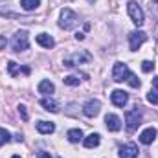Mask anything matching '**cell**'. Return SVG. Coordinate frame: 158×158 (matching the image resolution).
I'll list each match as a JSON object with an SVG mask.
<instances>
[{
  "instance_id": "4dcf8cb0",
  "label": "cell",
  "mask_w": 158,
  "mask_h": 158,
  "mask_svg": "<svg viewBox=\"0 0 158 158\" xmlns=\"http://www.w3.org/2000/svg\"><path fill=\"white\" fill-rule=\"evenodd\" d=\"M153 85H155V88H158V76L153 79Z\"/></svg>"
},
{
  "instance_id": "484cf974",
  "label": "cell",
  "mask_w": 158,
  "mask_h": 158,
  "mask_svg": "<svg viewBox=\"0 0 158 158\" xmlns=\"http://www.w3.org/2000/svg\"><path fill=\"white\" fill-rule=\"evenodd\" d=\"M149 11H151V15L158 19V0H151V6H149Z\"/></svg>"
},
{
  "instance_id": "ffe728a7",
  "label": "cell",
  "mask_w": 158,
  "mask_h": 158,
  "mask_svg": "<svg viewBox=\"0 0 158 158\" xmlns=\"http://www.w3.org/2000/svg\"><path fill=\"white\" fill-rule=\"evenodd\" d=\"M40 6V0H20V7L24 11H35Z\"/></svg>"
},
{
  "instance_id": "44dd1931",
  "label": "cell",
  "mask_w": 158,
  "mask_h": 158,
  "mask_svg": "<svg viewBox=\"0 0 158 158\" xmlns=\"http://www.w3.org/2000/svg\"><path fill=\"white\" fill-rule=\"evenodd\" d=\"M147 101L153 105H158V88H151L147 92Z\"/></svg>"
},
{
  "instance_id": "ac0fdd59",
  "label": "cell",
  "mask_w": 158,
  "mask_h": 158,
  "mask_svg": "<svg viewBox=\"0 0 158 158\" xmlns=\"http://www.w3.org/2000/svg\"><path fill=\"white\" fill-rule=\"evenodd\" d=\"M37 131L40 134H52L55 131V123H52V121H39L37 123Z\"/></svg>"
},
{
  "instance_id": "1f68e13d",
  "label": "cell",
  "mask_w": 158,
  "mask_h": 158,
  "mask_svg": "<svg viewBox=\"0 0 158 158\" xmlns=\"http://www.w3.org/2000/svg\"><path fill=\"white\" fill-rule=\"evenodd\" d=\"M11 158H20V156H19V155H13V156H11Z\"/></svg>"
},
{
  "instance_id": "d4e9b609",
  "label": "cell",
  "mask_w": 158,
  "mask_h": 158,
  "mask_svg": "<svg viewBox=\"0 0 158 158\" xmlns=\"http://www.w3.org/2000/svg\"><path fill=\"white\" fill-rule=\"evenodd\" d=\"M142 70H143L145 74L153 72V70H155V63H153V61H143V63H142Z\"/></svg>"
},
{
  "instance_id": "ba28073f",
  "label": "cell",
  "mask_w": 158,
  "mask_h": 158,
  "mask_svg": "<svg viewBox=\"0 0 158 158\" xmlns=\"http://www.w3.org/2000/svg\"><path fill=\"white\" fill-rule=\"evenodd\" d=\"M99 110H101L99 99H88V101L85 103V107H83V112H85V116H88V118H96V116L99 114Z\"/></svg>"
},
{
  "instance_id": "d6986e66",
  "label": "cell",
  "mask_w": 158,
  "mask_h": 158,
  "mask_svg": "<svg viewBox=\"0 0 158 158\" xmlns=\"http://www.w3.org/2000/svg\"><path fill=\"white\" fill-rule=\"evenodd\" d=\"M66 138H68V142L77 143V142L83 140V131H81V129H70L68 134H66Z\"/></svg>"
},
{
  "instance_id": "7c38bea8",
  "label": "cell",
  "mask_w": 158,
  "mask_h": 158,
  "mask_svg": "<svg viewBox=\"0 0 158 158\" xmlns=\"http://www.w3.org/2000/svg\"><path fill=\"white\" fill-rule=\"evenodd\" d=\"M7 72H9V76H11V77H17L19 74H24V76H28L31 70H30L28 66H19L15 61H9V63H7Z\"/></svg>"
},
{
  "instance_id": "3957f363",
  "label": "cell",
  "mask_w": 158,
  "mask_h": 158,
  "mask_svg": "<svg viewBox=\"0 0 158 158\" xmlns=\"http://www.w3.org/2000/svg\"><path fill=\"white\" fill-rule=\"evenodd\" d=\"M142 116H143V112H142V107H134V109H131V110H127L125 112V123H127V129L129 131H136L138 129V125L142 123Z\"/></svg>"
},
{
  "instance_id": "d6a6232c",
  "label": "cell",
  "mask_w": 158,
  "mask_h": 158,
  "mask_svg": "<svg viewBox=\"0 0 158 158\" xmlns=\"http://www.w3.org/2000/svg\"><path fill=\"white\" fill-rule=\"evenodd\" d=\"M156 37H158V24H156Z\"/></svg>"
},
{
  "instance_id": "30bf717a",
  "label": "cell",
  "mask_w": 158,
  "mask_h": 158,
  "mask_svg": "<svg viewBox=\"0 0 158 158\" xmlns=\"http://www.w3.org/2000/svg\"><path fill=\"white\" fill-rule=\"evenodd\" d=\"M110 99H112V103H114L116 107H125L127 101H129V94H127L125 90H114V92L110 94Z\"/></svg>"
},
{
  "instance_id": "5b68a950",
  "label": "cell",
  "mask_w": 158,
  "mask_h": 158,
  "mask_svg": "<svg viewBox=\"0 0 158 158\" xmlns=\"http://www.w3.org/2000/svg\"><path fill=\"white\" fill-rule=\"evenodd\" d=\"M28 46H30V39H28V33L24 30L22 31H17L13 35V40H11L13 52H24V50H28Z\"/></svg>"
},
{
  "instance_id": "7402d4cb",
  "label": "cell",
  "mask_w": 158,
  "mask_h": 158,
  "mask_svg": "<svg viewBox=\"0 0 158 158\" xmlns=\"http://www.w3.org/2000/svg\"><path fill=\"white\" fill-rule=\"evenodd\" d=\"M9 140H11V134H9L6 129H2V127H0V147H2V145H6Z\"/></svg>"
},
{
  "instance_id": "836d02e7",
  "label": "cell",
  "mask_w": 158,
  "mask_h": 158,
  "mask_svg": "<svg viewBox=\"0 0 158 158\" xmlns=\"http://www.w3.org/2000/svg\"><path fill=\"white\" fill-rule=\"evenodd\" d=\"M86 2H94V0H86Z\"/></svg>"
},
{
  "instance_id": "603a6c76",
  "label": "cell",
  "mask_w": 158,
  "mask_h": 158,
  "mask_svg": "<svg viewBox=\"0 0 158 158\" xmlns=\"http://www.w3.org/2000/svg\"><path fill=\"white\" fill-rule=\"evenodd\" d=\"M63 81H64V85H68V86H77L79 85V77L77 76H66Z\"/></svg>"
},
{
  "instance_id": "f546056e",
  "label": "cell",
  "mask_w": 158,
  "mask_h": 158,
  "mask_svg": "<svg viewBox=\"0 0 158 158\" xmlns=\"http://www.w3.org/2000/svg\"><path fill=\"white\" fill-rule=\"evenodd\" d=\"M76 39H77V40H83V39H85V35H83V33H76Z\"/></svg>"
},
{
  "instance_id": "8fae6325",
  "label": "cell",
  "mask_w": 158,
  "mask_h": 158,
  "mask_svg": "<svg viewBox=\"0 0 158 158\" xmlns=\"http://www.w3.org/2000/svg\"><path fill=\"white\" fill-rule=\"evenodd\" d=\"M105 125H107V129L110 132H118L119 129H121V119L116 114H107L105 116Z\"/></svg>"
},
{
  "instance_id": "8992f818",
  "label": "cell",
  "mask_w": 158,
  "mask_h": 158,
  "mask_svg": "<svg viewBox=\"0 0 158 158\" xmlns=\"http://www.w3.org/2000/svg\"><path fill=\"white\" fill-rule=\"evenodd\" d=\"M131 74H132V72L129 70V66H127L125 63H116L114 68H112V79H114L116 83H123V81H127Z\"/></svg>"
},
{
  "instance_id": "cb8c5ba5",
  "label": "cell",
  "mask_w": 158,
  "mask_h": 158,
  "mask_svg": "<svg viewBox=\"0 0 158 158\" xmlns=\"http://www.w3.org/2000/svg\"><path fill=\"white\" fill-rule=\"evenodd\" d=\"M127 83H129V85H131L132 88H140V85H142V83H140V79L136 77L134 74H131V76H129V79H127Z\"/></svg>"
},
{
  "instance_id": "83f0119b",
  "label": "cell",
  "mask_w": 158,
  "mask_h": 158,
  "mask_svg": "<svg viewBox=\"0 0 158 158\" xmlns=\"http://www.w3.org/2000/svg\"><path fill=\"white\" fill-rule=\"evenodd\" d=\"M37 158H52V155H50L48 151H39V153H37Z\"/></svg>"
},
{
  "instance_id": "7a4b0ae2",
  "label": "cell",
  "mask_w": 158,
  "mask_h": 158,
  "mask_svg": "<svg viewBox=\"0 0 158 158\" xmlns=\"http://www.w3.org/2000/svg\"><path fill=\"white\" fill-rule=\"evenodd\" d=\"M76 26H77V15L70 7H64L61 11V17H59V28H63V30H74Z\"/></svg>"
},
{
  "instance_id": "5bb4252c",
  "label": "cell",
  "mask_w": 158,
  "mask_h": 158,
  "mask_svg": "<svg viewBox=\"0 0 158 158\" xmlns=\"http://www.w3.org/2000/svg\"><path fill=\"white\" fill-rule=\"evenodd\" d=\"M99 142H101V136H99L98 132H92V134H88V136L83 140V143H85L86 149H94V147H98Z\"/></svg>"
},
{
  "instance_id": "4316f807",
  "label": "cell",
  "mask_w": 158,
  "mask_h": 158,
  "mask_svg": "<svg viewBox=\"0 0 158 158\" xmlns=\"http://www.w3.org/2000/svg\"><path fill=\"white\" fill-rule=\"evenodd\" d=\"M17 109H19V114H20V118L24 119V121H28V110H26V107H24V105H19Z\"/></svg>"
},
{
  "instance_id": "2e32d148",
  "label": "cell",
  "mask_w": 158,
  "mask_h": 158,
  "mask_svg": "<svg viewBox=\"0 0 158 158\" xmlns=\"http://www.w3.org/2000/svg\"><path fill=\"white\" fill-rule=\"evenodd\" d=\"M40 107H42L44 110H48V112H59L57 101H53V99H50V98H42V99H40Z\"/></svg>"
},
{
  "instance_id": "52a82bcc",
  "label": "cell",
  "mask_w": 158,
  "mask_h": 158,
  "mask_svg": "<svg viewBox=\"0 0 158 158\" xmlns=\"http://www.w3.org/2000/svg\"><path fill=\"white\" fill-rule=\"evenodd\" d=\"M145 40H147V35H145L143 31H131V33H129V48H131L132 52H136Z\"/></svg>"
},
{
  "instance_id": "277c9868",
  "label": "cell",
  "mask_w": 158,
  "mask_h": 158,
  "mask_svg": "<svg viewBox=\"0 0 158 158\" xmlns=\"http://www.w3.org/2000/svg\"><path fill=\"white\" fill-rule=\"evenodd\" d=\"M127 13H129L131 20H132L136 26H142V24L145 22V13H143V9L138 6V2L131 0V2L127 4Z\"/></svg>"
},
{
  "instance_id": "9c48e42d",
  "label": "cell",
  "mask_w": 158,
  "mask_h": 158,
  "mask_svg": "<svg viewBox=\"0 0 158 158\" xmlns=\"http://www.w3.org/2000/svg\"><path fill=\"white\" fill-rule=\"evenodd\" d=\"M138 145L134 143H125L119 147V158H138Z\"/></svg>"
},
{
  "instance_id": "6da1fadb",
  "label": "cell",
  "mask_w": 158,
  "mask_h": 158,
  "mask_svg": "<svg viewBox=\"0 0 158 158\" xmlns=\"http://www.w3.org/2000/svg\"><path fill=\"white\" fill-rule=\"evenodd\" d=\"M90 61H92V55H90L88 52L81 50V52L70 53L68 57H64L63 64H64L66 68H74V66H77V64H86V63H90Z\"/></svg>"
},
{
  "instance_id": "4fadbf2b",
  "label": "cell",
  "mask_w": 158,
  "mask_h": 158,
  "mask_svg": "<svg viewBox=\"0 0 158 158\" xmlns=\"http://www.w3.org/2000/svg\"><path fill=\"white\" fill-rule=\"evenodd\" d=\"M156 129L155 127H149V129H145L142 134H140V142L143 143V145H151L155 140H156Z\"/></svg>"
},
{
  "instance_id": "f1b7e54d",
  "label": "cell",
  "mask_w": 158,
  "mask_h": 158,
  "mask_svg": "<svg viewBox=\"0 0 158 158\" xmlns=\"http://www.w3.org/2000/svg\"><path fill=\"white\" fill-rule=\"evenodd\" d=\"M6 42H7L6 37H4V35H0V50H4V48H6Z\"/></svg>"
},
{
  "instance_id": "e0dca14e",
  "label": "cell",
  "mask_w": 158,
  "mask_h": 158,
  "mask_svg": "<svg viewBox=\"0 0 158 158\" xmlns=\"http://www.w3.org/2000/svg\"><path fill=\"white\" fill-rule=\"evenodd\" d=\"M39 92H40V94H44V96H50V94H53V92H55V86H53V83H52V81L42 79V81L39 83Z\"/></svg>"
},
{
  "instance_id": "9a60e30c",
  "label": "cell",
  "mask_w": 158,
  "mask_h": 158,
  "mask_svg": "<svg viewBox=\"0 0 158 158\" xmlns=\"http://www.w3.org/2000/svg\"><path fill=\"white\" fill-rule=\"evenodd\" d=\"M37 44H40L46 50H50V48L55 46V40H53L52 35H48V33H40V35H37Z\"/></svg>"
}]
</instances>
